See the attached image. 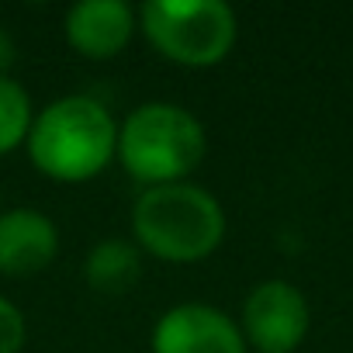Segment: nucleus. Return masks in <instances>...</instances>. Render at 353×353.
<instances>
[{"mask_svg":"<svg viewBox=\"0 0 353 353\" xmlns=\"http://www.w3.org/2000/svg\"><path fill=\"white\" fill-rule=\"evenodd\" d=\"M32 166L59 184L94 181L118 152V121L90 94H66L35 111L28 132Z\"/></svg>","mask_w":353,"mask_h":353,"instance_id":"nucleus-1","label":"nucleus"},{"mask_svg":"<svg viewBox=\"0 0 353 353\" xmlns=\"http://www.w3.org/2000/svg\"><path fill=\"white\" fill-rule=\"evenodd\" d=\"M225 239V212L212 191L184 181L145 188L132 205V243L166 263H201Z\"/></svg>","mask_w":353,"mask_h":353,"instance_id":"nucleus-2","label":"nucleus"},{"mask_svg":"<svg viewBox=\"0 0 353 353\" xmlns=\"http://www.w3.org/2000/svg\"><path fill=\"white\" fill-rule=\"evenodd\" d=\"M205 149V125L188 108L170 101H149L128 111V118L118 125L114 159L142 188H163L184 184L201 166Z\"/></svg>","mask_w":353,"mask_h":353,"instance_id":"nucleus-3","label":"nucleus"},{"mask_svg":"<svg viewBox=\"0 0 353 353\" xmlns=\"http://www.w3.org/2000/svg\"><path fill=\"white\" fill-rule=\"evenodd\" d=\"M145 42L188 70L219 66L236 46V11L222 0H149L139 11Z\"/></svg>","mask_w":353,"mask_h":353,"instance_id":"nucleus-4","label":"nucleus"},{"mask_svg":"<svg viewBox=\"0 0 353 353\" xmlns=\"http://www.w3.org/2000/svg\"><path fill=\"white\" fill-rule=\"evenodd\" d=\"M308 301L288 281H260L239 312V332L256 353H294L308 336Z\"/></svg>","mask_w":353,"mask_h":353,"instance_id":"nucleus-5","label":"nucleus"},{"mask_svg":"<svg viewBox=\"0 0 353 353\" xmlns=\"http://www.w3.org/2000/svg\"><path fill=\"white\" fill-rule=\"evenodd\" d=\"M152 353H246L239 322L208 301H181L163 312L149 339Z\"/></svg>","mask_w":353,"mask_h":353,"instance_id":"nucleus-6","label":"nucleus"},{"mask_svg":"<svg viewBox=\"0 0 353 353\" xmlns=\"http://www.w3.org/2000/svg\"><path fill=\"white\" fill-rule=\"evenodd\" d=\"M59 253V229L39 208L0 212V274L4 277H35Z\"/></svg>","mask_w":353,"mask_h":353,"instance_id":"nucleus-7","label":"nucleus"},{"mask_svg":"<svg viewBox=\"0 0 353 353\" xmlns=\"http://www.w3.org/2000/svg\"><path fill=\"white\" fill-rule=\"evenodd\" d=\"M63 32L83 59H114L135 35V11L125 0H80L66 11Z\"/></svg>","mask_w":353,"mask_h":353,"instance_id":"nucleus-8","label":"nucleus"},{"mask_svg":"<svg viewBox=\"0 0 353 353\" xmlns=\"http://www.w3.org/2000/svg\"><path fill=\"white\" fill-rule=\"evenodd\" d=\"M142 277V250L132 239H101L90 246L87 260H83V281L97 291V294H125L139 284Z\"/></svg>","mask_w":353,"mask_h":353,"instance_id":"nucleus-9","label":"nucleus"},{"mask_svg":"<svg viewBox=\"0 0 353 353\" xmlns=\"http://www.w3.org/2000/svg\"><path fill=\"white\" fill-rule=\"evenodd\" d=\"M32 121H35V108L28 90L14 77H0V156H8L28 142Z\"/></svg>","mask_w":353,"mask_h":353,"instance_id":"nucleus-10","label":"nucleus"},{"mask_svg":"<svg viewBox=\"0 0 353 353\" xmlns=\"http://www.w3.org/2000/svg\"><path fill=\"white\" fill-rule=\"evenodd\" d=\"M25 339H28V322L21 308L0 294V353H21Z\"/></svg>","mask_w":353,"mask_h":353,"instance_id":"nucleus-11","label":"nucleus"},{"mask_svg":"<svg viewBox=\"0 0 353 353\" xmlns=\"http://www.w3.org/2000/svg\"><path fill=\"white\" fill-rule=\"evenodd\" d=\"M14 59H18V46L8 28H0V77H11L8 70L14 66Z\"/></svg>","mask_w":353,"mask_h":353,"instance_id":"nucleus-12","label":"nucleus"}]
</instances>
